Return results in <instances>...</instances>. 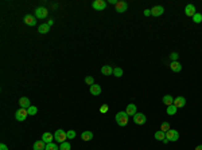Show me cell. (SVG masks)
Listing matches in <instances>:
<instances>
[{
    "instance_id": "cell-2",
    "label": "cell",
    "mask_w": 202,
    "mask_h": 150,
    "mask_svg": "<svg viewBox=\"0 0 202 150\" xmlns=\"http://www.w3.org/2000/svg\"><path fill=\"white\" fill-rule=\"evenodd\" d=\"M54 140H56L57 142H60V144H62V142H66V140H68V133L64 130H57L56 133H54Z\"/></svg>"
},
{
    "instance_id": "cell-13",
    "label": "cell",
    "mask_w": 202,
    "mask_h": 150,
    "mask_svg": "<svg viewBox=\"0 0 202 150\" xmlns=\"http://www.w3.org/2000/svg\"><path fill=\"white\" fill-rule=\"evenodd\" d=\"M19 105H20V107H23V109H28L31 106L30 99H28L27 97H22L19 99Z\"/></svg>"
},
{
    "instance_id": "cell-22",
    "label": "cell",
    "mask_w": 202,
    "mask_h": 150,
    "mask_svg": "<svg viewBox=\"0 0 202 150\" xmlns=\"http://www.w3.org/2000/svg\"><path fill=\"white\" fill-rule=\"evenodd\" d=\"M101 72H102V75H112L113 74V68L111 67V66H104V67L101 68Z\"/></svg>"
},
{
    "instance_id": "cell-38",
    "label": "cell",
    "mask_w": 202,
    "mask_h": 150,
    "mask_svg": "<svg viewBox=\"0 0 202 150\" xmlns=\"http://www.w3.org/2000/svg\"><path fill=\"white\" fill-rule=\"evenodd\" d=\"M53 23H54V21H53V20H51V19H50L49 21H47V24H49V25H53Z\"/></svg>"
},
{
    "instance_id": "cell-8",
    "label": "cell",
    "mask_w": 202,
    "mask_h": 150,
    "mask_svg": "<svg viewBox=\"0 0 202 150\" xmlns=\"http://www.w3.org/2000/svg\"><path fill=\"white\" fill-rule=\"evenodd\" d=\"M128 10V4L126 2H123V0H119V2L116 3V11L119 13H123V12H126V11Z\"/></svg>"
},
{
    "instance_id": "cell-9",
    "label": "cell",
    "mask_w": 202,
    "mask_h": 150,
    "mask_svg": "<svg viewBox=\"0 0 202 150\" xmlns=\"http://www.w3.org/2000/svg\"><path fill=\"white\" fill-rule=\"evenodd\" d=\"M185 13H186V16H189V17H193L194 15L197 13V11H196V7H194L193 4H187L185 7Z\"/></svg>"
},
{
    "instance_id": "cell-23",
    "label": "cell",
    "mask_w": 202,
    "mask_h": 150,
    "mask_svg": "<svg viewBox=\"0 0 202 150\" xmlns=\"http://www.w3.org/2000/svg\"><path fill=\"white\" fill-rule=\"evenodd\" d=\"M155 140L163 142L164 140H166V133H164V131H162V130L156 131V133H155Z\"/></svg>"
},
{
    "instance_id": "cell-14",
    "label": "cell",
    "mask_w": 202,
    "mask_h": 150,
    "mask_svg": "<svg viewBox=\"0 0 202 150\" xmlns=\"http://www.w3.org/2000/svg\"><path fill=\"white\" fill-rule=\"evenodd\" d=\"M136 110H138V107H136V106H135L134 103H130V105L127 106V110H126V113H127L128 115H132V117H134L135 114H136Z\"/></svg>"
},
{
    "instance_id": "cell-3",
    "label": "cell",
    "mask_w": 202,
    "mask_h": 150,
    "mask_svg": "<svg viewBox=\"0 0 202 150\" xmlns=\"http://www.w3.org/2000/svg\"><path fill=\"white\" fill-rule=\"evenodd\" d=\"M166 138L168 141H171V142H175V141L179 140V133L177 130H174V129H170L166 133Z\"/></svg>"
},
{
    "instance_id": "cell-5",
    "label": "cell",
    "mask_w": 202,
    "mask_h": 150,
    "mask_svg": "<svg viewBox=\"0 0 202 150\" xmlns=\"http://www.w3.org/2000/svg\"><path fill=\"white\" fill-rule=\"evenodd\" d=\"M134 122L136 123V125H144L147 122V118L144 114H142V113H136V114L134 115Z\"/></svg>"
},
{
    "instance_id": "cell-33",
    "label": "cell",
    "mask_w": 202,
    "mask_h": 150,
    "mask_svg": "<svg viewBox=\"0 0 202 150\" xmlns=\"http://www.w3.org/2000/svg\"><path fill=\"white\" fill-rule=\"evenodd\" d=\"M109 110V107H108V105H102L101 107H100V113H102V114H104V113H106Z\"/></svg>"
},
{
    "instance_id": "cell-20",
    "label": "cell",
    "mask_w": 202,
    "mask_h": 150,
    "mask_svg": "<svg viewBox=\"0 0 202 150\" xmlns=\"http://www.w3.org/2000/svg\"><path fill=\"white\" fill-rule=\"evenodd\" d=\"M81 138H82L84 141H90V140H93V133L92 131H84L82 134H81Z\"/></svg>"
},
{
    "instance_id": "cell-25",
    "label": "cell",
    "mask_w": 202,
    "mask_h": 150,
    "mask_svg": "<svg viewBox=\"0 0 202 150\" xmlns=\"http://www.w3.org/2000/svg\"><path fill=\"white\" fill-rule=\"evenodd\" d=\"M45 150H60V148H58L56 144L50 142V144H46V149Z\"/></svg>"
},
{
    "instance_id": "cell-7",
    "label": "cell",
    "mask_w": 202,
    "mask_h": 150,
    "mask_svg": "<svg viewBox=\"0 0 202 150\" xmlns=\"http://www.w3.org/2000/svg\"><path fill=\"white\" fill-rule=\"evenodd\" d=\"M92 7L97 11H102V10H105L106 3H105V0H94V2L92 3Z\"/></svg>"
},
{
    "instance_id": "cell-16",
    "label": "cell",
    "mask_w": 202,
    "mask_h": 150,
    "mask_svg": "<svg viewBox=\"0 0 202 150\" xmlns=\"http://www.w3.org/2000/svg\"><path fill=\"white\" fill-rule=\"evenodd\" d=\"M32 149H34V150H45L46 149V142H43L42 140L36 141L34 144V146H32Z\"/></svg>"
},
{
    "instance_id": "cell-24",
    "label": "cell",
    "mask_w": 202,
    "mask_h": 150,
    "mask_svg": "<svg viewBox=\"0 0 202 150\" xmlns=\"http://www.w3.org/2000/svg\"><path fill=\"white\" fill-rule=\"evenodd\" d=\"M177 110H178V109L175 107L174 105H171V106H167V114H168V115H174L175 113H177Z\"/></svg>"
},
{
    "instance_id": "cell-31",
    "label": "cell",
    "mask_w": 202,
    "mask_h": 150,
    "mask_svg": "<svg viewBox=\"0 0 202 150\" xmlns=\"http://www.w3.org/2000/svg\"><path fill=\"white\" fill-rule=\"evenodd\" d=\"M66 133H68V140H74L76 138V131L69 130V131H66Z\"/></svg>"
},
{
    "instance_id": "cell-6",
    "label": "cell",
    "mask_w": 202,
    "mask_h": 150,
    "mask_svg": "<svg viewBox=\"0 0 202 150\" xmlns=\"http://www.w3.org/2000/svg\"><path fill=\"white\" fill-rule=\"evenodd\" d=\"M47 13H49V11H47L45 7H38V8L35 10V16L38 17V19H45L47 16Z\"/></svg>"
},
{
    "instance_id": "cell-15",
    "label": "cell",
    "mask_w": 202,
    "mask_h": 150,
    "mask_svg": "<svg viewBox=\"0 0 202 150\" xmlns=\"http://www.w3.org/2000/svg\"><path fill=\"white\" fill-rule=\"evenodd\" d=\"M170 68H171V70L174 71V72H179V71L182 70V64L179 63L178 60H177V62H171V63H170Z\"/></svg>"
},
{
    "instance_id": "cell-12",
    "label": "cell",
    "mask_w": 202,
    "mask_h": 150,
    "mask_svg": "<svg viewBox=\"0 0 202 150\" xmlns=\"http://www.w3.org/2000/svg\"><path fill=\"white\" fill-rule=\"evenodd\" d=\"M24 23L27 24V25H31V27H32V25H35V24H36V17L28 13V15H26V16H24Z\"/></svg>"
},
{
    "instance_id": "cell-17",
    "label": "cell",
    "mask_w": 202,
    "mask_h": 150,
    "mask_svg": "<svg viewBox=\"0 0 202 150\" xmlns=\"http://www.w3.org/2000/svg\"><path fill=\"white\" fill-rule=\"evenodd\" d=\"M54 140V134H51V133H43V135H42V141L43 142H46V144H50L51 141Z\"/></svg>"
},
{
    "instance_id": "cell-21",
    "label": "cell",
    "mask_w": 202,
    "mask_h": 150,
    "mask_svg": "<svg viewBox=\"0 0 202 150\" xmlns=\"http://www.w3.org/2000/svg\"><path fill=\"white\" fill-rule=\"evenodd\" d=\"M163 103L166 105V106H171V105H174V98L171 97V95H164L163 97Z\"/></svg>"
},
{
    "instance_id": "cell-27",
    "label": "cell",
    "mask_w": 202,
    "mask_h": 150,
    "mask_svg": "<svg viewBox=\"0 0 202 150\" xmlns=\"http://www.w3.org/2000/svg\"><path fill=\"white\" fill-rule=\"evenodd\" d=\"M160 130L164 131V133H167V131L170 130V123H168V122H163V123H162V126H160Z\"/></svg>"
},
{
    "instance_id": "cell-26",
    "label": "cell",
    "mask_w": 202,
    "mask_h": 150,
    "mask_svg": "<svg viewBox=\"0 0 202 150\" xmlns=\"http://www.w3.org/2000/svg\"><path fill=\"white\" fill-rule=\"evenodd\" d=\"M70 149H72V146L69 142H62L60 146V150H70Z\"/></svg>"
},
{
    "instance_id": "cell-36",
    "label": "cell",
    "mask_w": 202,
    "mask_h": 150,
    "mask_svg": "<svg viewBox=\"0 0 202 150\" xmlns=\"http://www.w3.org/2000/svg\"><path fill=\"white\" fill-rule=\"evenodd\" d=\"M144 15H146V16H150V15H151V10H146V11H144Z\"/></svg>"
},
{
    "instance_id": "cell-10",
    "label": "cell",
    "mask_w": 202,
    "mask_h": 150,
    "mask_svg": "<svg viewBox=\"0 0 202 150\" xmlns=\"http://www.w3.org/2000/svg\"><path fill=\"white\" fill-rule=\"evenodd\" d=\"M163 12H164V8L162 6H155L154 8H151V15L152 16H160V15H163Z\"/></svg>"
},
{
    "instance_id": "cell-18",
    "label": "cell",
    "mask_w": 202,
    "mask_h": 150,
    "mask_svg": "<svg viewBox=\"0 0 202 150\" xmlns=\"http://www.w3.org/2000/svg\"><path fill=\"white\" fill-rule=\"evenodd\" d=\"M90 94L92 95H100L101 94V87L98 86V85H96V83H94V85H92L90 86Z\"/></svg>"
},
{
    "instance_id": "cell-4",
    "label": "cell",
    "mask_w": 202,
    "mask_h": 150,
    "mask_svg": "<svg viewBox=\"0 0 202 150\" xmlns=\"http://www.w3.org/2000/svg\"><path fill=\"white\" fill-rule=\"evenodd\" d=\"M28 117V111H27V109H23V107H20L19 110H18L16 113H15V118L18 119V121H24L26 118Z\"/></svg>"
},
{
    "instance_id": "cell-35",
    "label": "cell",
    "mask_w": 202,
    "mask_h": 150,
    "mask_svg": "<svg viewBox=\"0 0 202 150\" xmlns=\"http://www.w3.org/2000/svg\"><path fill=\"white\" fill-rule=\"evenodd\" d=\"M0 150H8V148H7V145L2 144V145H0Z\"/></svg>"
},
{
    "instance_id": "cell-1",
    "label": "cell",
    "mask_w": 202,
    "mask_h": 150,
    "mask_svg": "<svg viewBox=\"0 0 202 150\" xmlns=\"http://www.w3.org/2000/svg\"><path fill=\"white\" fill-rule=\"evenodd\" d=\"M128 117H130V115H128L126 111L117 113L116 117H115V118H116V123L119 126H127L128 125Z\"/></svg>"
},
{
    "instance_id": "cell-34",
    "label": "cell",
    "mask_w": 202,
    "mask_h": 150,
    "mask_svg": "<svg viewBox=\"0 0 202 150\" xmlns=\"http://www.w3.org/2000/svg\"><path fill=\"white\" fill-rule=\"evenodd\" d=\"M171 60H172V62H177V60H178V54H177V52H172V54H171Z\"/></svg>"
},
{
    "instance_id": "cell-11",
    "label": "cell",
    "mask_w": 202,
    "mask_h": 150,
    "mask_svg": "<svg viewBox=\"0 0 202 150\" xmlns=\"http://www.w3.org/2000/svg\"><path fill=\"white\" fill-rule=\"evenodd\" d=\"M185 105H186V99H185V97H177V98H174V106H175L177 109L183 107Z\"/></svg>"
},
{
    "instance_id": "cell-32",
    "label": "cell",
    "mask_w": 202,
    "mask_h": 150,
    "mask_svg": "<svg viewBox=\"0 0 202 150\" xmlns=\"http://www.w3.org/2000/svg\"><path fill=\"white\" fill-rule=\"evenodd\" d=\"M85 82H86V83H88V85H89V86L94 85V79L92 78V76H86V78H85Z\"/></svg>"
},
{
    "instance_id": "cell-29",
    "label": "cell",
    "mask_w": 202,
    "mask_h": 150,
    "mask_svg": "<svg viewBox=\"0 0 202 150\" xmlns=\"http://www.w3.org/2000/svg\"><path fill=\"white\" fill-rule=\"evenodd\" d=\"M113 74H115V76H117V78H120V76H123V70H121L120 67H116V68H113Z\"/></svg>"
},
{
    "instance_id": "cell-37",
    "label": "cell",
    "mask_w": 202,
    "mask_h": 150,
    "mask_svg": "<svg viewBox=\"0 0 202 150\" xmlns=\"http://www.w3.org/2000/svg\"><path fill=\"white\" fill-rule=\"evenodd\" d=\"M196 150H202V145H198L196 148Z\"/></svg>"
},
{
    "instance_id": "cell-19",
    "label": "cell",
    "mask_w": 202,
    "mask_h": 150,
    "mask_svg": "<svg viewBox=\"0 0 202 150\" xmlns=\"http://www.w3.org/2000/svg\"><path fill=\"white\" fill-rule=\"evenodd\" d=\"M49 30H50V25L47 24V23H42L38 27V32H40V34H47Z\"/></svg>"
},
{
    "instance_id": "cell-30",
    "label": "cell",
    "mask_w": 202,
    "mask_h": 150,
    "mask_svg": "<svg viewBox=\"0 0 202 150\" xmlns=\"http://www.w3.org/2000/svg\"><path fill=\"white\" fill-rule=\"evenodd\" d=\"M193 21H194V23H201V21H202V15H201V13H196V15H194L193 16Z\"/></svg>"
},
{
    "instance_id": "cell-28",
    "label": "cell",
    "mask_w": 202,
    "mask_h": 150,
    "mask_svg": "<svg viewBox=\"0 0 202 150\" xmlns=\"http://www.w3.org/2000/svg\"><path fill=\"white\" fill-rule=\"evenodd\" d=\"M27 111H28V115H35L36 113H38V109H36L35 106H30V107L27 109Z\"/></svg>"
}]
</instances>
